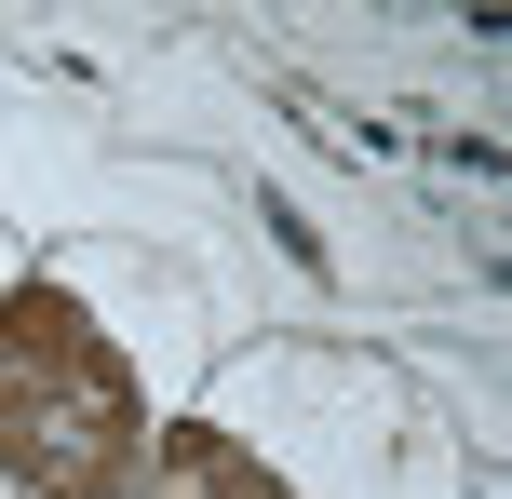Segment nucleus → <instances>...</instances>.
Instances as JSON below:
<instances>
[{
  "label": "nucleus",
  "instance_id": "f257e3e1",
  "mask_svg": "<svg viewBox=\"0 0 512 499\" xmlns=\"http://www.w3.org/2000/svg\"><path fill=\"white\" fill-rule=\"evenodd\" d=\"M149 473V378L81 311L68 284L27 270L0 297V486L14 499H135Z\"/></svg>",
  "mask_w": 512,
  "mask_h": 499
},
{
  "label": "nucleus",
  "instance_id": "f03ea898",
  "mask_svg": "<svg viewBox=\"0 0 512 499\" xmlns=\"http://www.w3.org/2000/svg\"><path fill=\"white\" fill-rule=\"evenodd\" d=\"M149 499H297L270 473V459L243 446V432H216V419H176V432H149V473H135Z\"/></svg>",
  "mask_w": 512,
  "mask_h": 499
}]
</instances>
